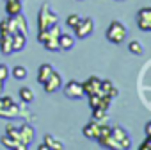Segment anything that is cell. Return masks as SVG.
I'll return each instance as SVG.
<instances>
[{"label":"cell","mask_w":151,"mask_h":150,"mask_svg":"<svg viewBox=\"0 0 151 150\" xmlns=\"http://www.w3.org/2000/svg\"><path fill=\"white\" fill-rule=\"evenodd\" d=\"M55 23H59V16H57V13L50 7V4H43L41 6V9H39V13H37V31H46V29H50L52 25H55Z\"/></svg>","instance_id":"cell-1"},{"label":"cell","mask_w":151,"mask_h":150,"mask_svg":"<svg viewBox=\"0 0 151 150\" xmlns=\"http://www.w3.org/2000/svg\"><path fill=\"white\" fill-rule=\"evenodd\" d=\"M105 36H107V39H109L110 43H114V45H121V43H124V39H126V36H128V29H126L124 23L114 20V22L109 23Z\"/></svg>","instance_id":"cell-2"},{"label":"cell","mask_w":151,"mask_h":150,"mask_svg":"<svg viewBox=\"0 0 151 150\" xmlns=\"http://www.w3.org/2000/svg\"><path fill=\"white\" fill-rule=\"evenodd\" d=\"M110 136H112L114 141L119 145V150H130V148H132L130 134H128L126 129H123L121 125H114V127H110Z\"/></svg>","instance_id":"cell-3"},{"label":"cell","mask_w":151,"mask_h":150,"mask_svg":"<svg viewBox=\"0 0 151 150\" xmlns=\"http://www.w3.org/2000/svg\"><path fill=\"white\" fill-rule=\"evenodd\" d=\"M7 25H9V34H14V32L29 34V22L22 13L16 16H7Z\"/></svg>","instance_id":"cell-4"},{"label":"cell","mask_w":151,"mask_h":150,"mask_svg":"<svg viewBox=\"0 0 151 150\" xmlns=\"http://www.w3.org/2000/svg\"><path fill=\"white\" fill-rule=\"evenodd\" d=\"M60 90L64 91L66 98H69V100H80L86 95L84 88H82V82H78V81H68L66 84H62Z\"/></svg>","instance_id":"cell-5"},{"label":"cell","mask_w":151,"mask_h":150,"mask_svg":"<svg viewBox=\"0 0 151 150\" xmlns=\"http://www.w3.org/2000/svg\"><path fill=\"white\" fill-rule=\"evenodd\" d=\"M73 31H75V38L86 39V38H89V36L94 32V20L89 18V16H86V18H82V20L78 22V25L75 27Z\"/></svg>","instance_id":"cell-6"},{"label":"cell","mask_w":151,"mask_h":150,"mask_svg":"<svg viewBox=\"0 0 151 150\" xmlns=\"http://www.w3.org/2000/svg\"><path fill=\"white\" fill-rule=\"evenodd\" d=\"M135 22H137V27L142 32H149L151 31V7L139 9L137 11V16H135Z\"/></svg>","instance_id":"cell-7"},{"label":"cell","mask_w":151,"mask_h":150,"mask_svg":"<svg viewBox=\"0 0 151 150\" xmlns=\"http://www.w3.org/2000/svg\"><path fill=\"white\" fill-rule=\"evenodd\" d=\"M62 84H64V81H62V77H60V73L59 71H52V75L43 82V86H45V91L46 93H57L60 88H62Z\"/></svg>","instance_id":"cell-8"},{"label":"cell","mask_w":151,"mask_h":150,"mask_svg":"<svg viewBox=\"0 0 151 150\" xmlns=\"http://www.w3.org/2000/svg\"><path fill=\"white\" fill-rule=\"evenodd\" d=\"M34 136H36V130H34V127L30 125V123H22L20 127H18V139L29 148L30 146V143L34 141Z\"/></svg>","instance_id":"cell-9"},{"label":"cell","mask_w":151,"mask_h":150,"mask_svg":"<svg viewBox=\"0 0 151 150\" xmlns=\"http://www.w3.org/2000/svg\"><path fill=\"white\" fill-rule=\"evenodd\" d=\"M20 116V104L13 102L11 106H6L2 100H0V118H6V120H13Z\"/></svg>","instance_id":"cell-10"},{"label":"cell","mask_w":151,"mask_h":150,"mask_svg":"<svg viewBox=\"0 0 151 150\" xmlns=\"http://www.w3.org/2000/svg\"><path fill=\"white\" fill-rule=\"evenodd\" d=\"M100 84H101V79H100V77H94V75H91L87 81L82 82L84 93H86L87 97H89V95H94V93H100Z\"/></svg>","instance_id":"cell-11"},{"label":"cell","mask_w":151,"mask_h":150,"mask_svg":"<svg viewBox=\"0 0 151 150\" xmlns=\"http://www.w3.org/2000/svg\"><path fill=\"white\" fill-rule=\"evenodd\" d=\"M0 143H2L4 148H9V150H27V146H25L22 141L13 139V138H9L7 134H4L2 138H0Z\"/></svg>","instance_id":"cell-12"},{"label":"cell","mask_w":151,"mask_h":150,"mask_svg":"<svg viewBox=\"0 0 151 150\" xmlns=\"http://www.w3.org/2000/svg\"><path fill=\"white\" fill-rule=\"evenodd\" d=\"M11 39H13V52H23L25 50V47H27V34L14 32V34H11Z\"/></svg>","instance_id":"cell-13"},{"label":"cell","mask_w":151,"mask_h":150,"mask_svg":"<svg viewBox=\"0 0 151 150\" xmlns=\"http://www.w3.org/2000/svg\"><path fill=\"white\" fill-rule=\"evenodd\" d=\"M82 132H84V136H86L87 139H96V138H98V132H100V122L91 120L89 123L84 125Z\"/></svg>","instance_id":"cell-14"},{"label":"cell","mask_w":151,"mask_h":150,"mask_svg":"<svg viewBox=\"0 0 151 150\" xmlns=\"http://www.w3.org/2000/svg\"><path fill=\"white\" fill-rule=\"evenodd\" d=\"M6 13L7 16H16L23 13V2L22 0H6Z\"/></svg>","instance_id":"cell-15"},{"label":"cell","mask_w":151,"mask_h":150,"mask_svg":"<svg viewBox=\"0 0 151 150\" xmlns=\"http://www.w3.org/2000/svg\"><path fill=\"white\" fill-rule=\"evenodd\" d=\"M73 47H75V36H71L68 32H60V36H59V48L64 50V52H68Z\"/></svg>","instance_id":"cell-16"},{"label":"cell","mask_w":151,"mask_h":150,"mask_svg":"<svg viewBox=\"0 0 151 150\" xmlns=\"http://www.w3.org/2000/svg\"><path fill=\"white\" fill-rule=\"evenodd\" d=\"M0 52L4 55L13 54V39L11 34H0Z\"/></svg>","instance_id":"cell-17"},{"label":"cell","mask_w":151,"mask_h":150,"mask_svg":"<svg viewBox=\"0 0 151 150\" xmlns=\"http://www.w3.org/2000/svg\"><path fill=\"white\" fill-rule=\"evenodd\" d=\"M52 71H53V66L48 64V63H43V64L37 68V82L43 84V82L50 77V75H52Z\"/></svg>","instance_id":"cell-18"},{"label":"cell","mask_w":151,"mask_h":150,"mask_svg":"<svg viewBox=\"0 0 151 150\" xmlns=\"http://www.w3.org/2000/svg\"><path fill=\"white\" fill-rule=\"evenodd\" d=\"M43 141L48 145V148H50V150H64V148H66L59 139H55V138H53V136H50V134H45V139H43Z\"/></svg>","instance_id":"cell-19"},{"label":"cell","mask_w":151,"mask_h":150,"mask_svg":"<svg viewBox=\"0 0 151 150\" xmlns=\"http://www.w3.org/2000/svg\"><path fill=\"white\" fill-rule=\"evenodd\" d=\"M20 100L23 104H30L34 100V91L30 88H27V86H22L20 88Z\"/></svg>","instance_id":"cell-20"},{"label":"cell","mask_w":151,"mask_h":150,"mask_svg":"<svg viewBox=\"0 0 151 150\" xmlns=\"http://www.w3.org/2000/svg\"><path fill=\"white\" fill-rule=\"evenodd\" d=\"M43 47H45L48 52H60V48H59V38H52V36H48L46 41L43 43Z\"/></svg>","instance_id":"cell-21"},{"label":"cell","mask_w":151,"mask_h":150,"mask_svg":"<svg viewBox=\"0 0 151 150\" xmlns=\"http://www.w3.org/2000/svg\"><path fill=\"white\" fill-rule=\"evenodd\" d=\"M11 73H13V77H14L16 81H23V79H27V75H29L27 68H25V66H22V64L14 66V68L11 70Z\"/></svg>","instance_id":"cell-22"},{"label":"cell","mask_w":151,"mask_h":150,"mask_svg":"<svg viewBox=\"0 0 151 150\" xmlns=\"http://www.w3.org/2000/svg\"><path fill=\"white\" fill-rule=\"evenodd\" d=\"M107 114H109V109H105V107H93V120H96V122H103V120H107Z\"/></svg>","instance_id":"cell-23"},{"label":"cell","mask_w":151,"mask_h":150,"mask_svg":"<svg viewBox=\"0 0 151 150\" xmlns=\"http://www.w3.org/2000/svg\"><path fill=\"white\" fill-rule=\"evenodd\" d=\"M128 50H130V54H133V55H142V54H144V48H142L140 41H137V39H132V41L128 43Z\"/></svg>","instance_id":"cell-24"},{"label":"cell","mask_w":151,"mask_h":150,"mask_svg":"<svg viewBox=\"0 0 151 150\" xmlns=\"http://www.w3.org/2000/svg\"><path fill=\"white\" fill-rule=\"evenodd\" d=\"M82 20V16L80 15H77V13H73V15H69L68 18H66V25L69 27V29H75L78 25V22Z\"/></svg>","instance_id":"cell-25"},{"label":"cell","mask_w":151,"mask_h":150,"mask_svg":"<svg viewBox=\"0 0 151 150\" xmlns=\"http://www.w3.org/2000/svg\"><path fill=\"white\" fill-rule=\"evenodd\" d=\"M6 134H7L9 138H13V139H18V127L9 122V123L6 125ZM18 141H20V139H18Z\"/></svg>","instance_id":"cell-26"},{"label":"cell","mask_w":151,"mask_h":150,"mask_svg":"<svg viewBox=\"0 0 151 150\" xmlns=\"http://www.w3.org/2000/svg\"><path fill=\"white\" fill-rule=\"evenodd\" d=\"M100 102H101V97H100L98 93L89 95V106H91V109H93V107H98V106H100Z\"/></svg>","instance_id":"cell-27"},{"label":"cell","mask_w":151,"mask_h":150,"mask_svg":"<svg viewBox=\"0 0 151 150\" xmlns=\"http://www.w3.org/2000/svg\"><path fill=\"white\" fill-rule=\"evenodd\" d=\"M7 77H9V68H7L6 64H0V81L6 82Z\"/></svg>","instance_id":"cell-28"},{"label":"cell","mask_w":151,"mask_h":150,"mask_svg":"<svg viewBox=\"0 0 151 150\" xmlns=\"http://www.w3.org/2000/svg\"><path fill=\"white\" fill-rule=\"evenodd\" d=\"M0 34H9V25H7V18L0 22Z\"/></svg>","instance_id":"cell-29"},{"label":"cell","mask_w":151,"mask_h":150,"mask_svg":"<svg viewBox=\"0 0 151 150\" xmlns=\"http://www.w3.org/2000/svg\"><path fill=\"white\" fill-rule=\"evenodd\" d=\"M46 38H48V32H46V31H37V41H39L41 45L46 41Z\"/></svg>","instance_id":"cell-30"},{"label":"cell","mask_w":151,"mask_h":150,"mask_svg":"<svg viewBox=\"0 0 151 150\" xmlns=\"http://www.w3.org/2000/svg\"><path fill=\"white\" fill-rule=\"evenodd\" d=\"M139 148H140V150H149V148H151V136H146L144 143H142Z\"/></svg>","instance_id":"cell-31"},{"label":"cell","mask_w":151,"mask_h":150,"mask_svg":"<svg viewBox=\"0 0 151 150\" xmlns=\"http://www.w3.org/2000/svg\"><path fill=\"white\" fill-rule=\"evenodd\" d=\"M144 134H146V136H151V122H147V123L144 125Z\"/></svg>","instance_id":"cell-32"},{"label":"cell","mask_w":151,"mask_h":150,"mask_svg":"<svg viewBox=\"0 0 151 150\" xmlns=\"http://www.w3.org/2000/svg\"><path fill=\"white\" fill-rule=\"evenodd\" d=\"M37 150H50V148H48V145H46V143L43 141V143H41V145L37 146Z\"/></svg>","instance_id":"cell-33"},{"label":"cell","mask_w":151,"mask_h":150,"mask_svg":"<svg viewBox=\"0 0 151 150\" xmlns=\"http://www.w3.org/2000/svg\"><path fill=\"white\" fill-rule=\"evenodd\" d=\"M0 93H4V82L0 81Z\"/></svg>","instance_id":"cell-34"},{"label":"cell","mask_w":151,"mask_h":150,"mask_svg":"<svg viewBox=\"0 0 151 150\" xmlns=\"http://www.w3.org/2000/svg\"><path fill=\"white\" fill-rule=\"evenodd\" d=\"M116 2H126V0H116Z\"/></svg>","instance_id":"cell-35"},{"label":"cell","mask_w":151,"mask_h":150,"mask_svg":"<svg viewBox=\"0 0 151 150\" xmlns=\"http://www.w3.org/2000/svg\"><path fill=\"white\" fill-rule=\"evenodd\" d=\"M78 2H82V0H78Z\"/></svg>","instance_id":"cell-36"},{"label":"cell","mask_w":151,"mask_h":150,"mask_svg":"<svg viewBox=\"0 0 151 150\" xmlns=\"http://www.w3.org/2000/svg\"><path fill=\"white\" fill-rule=\"evenodd\" d=\"M22 2H23V0H22Z\"/></svg>","instance_id":"cell-37"}]
</instances>
